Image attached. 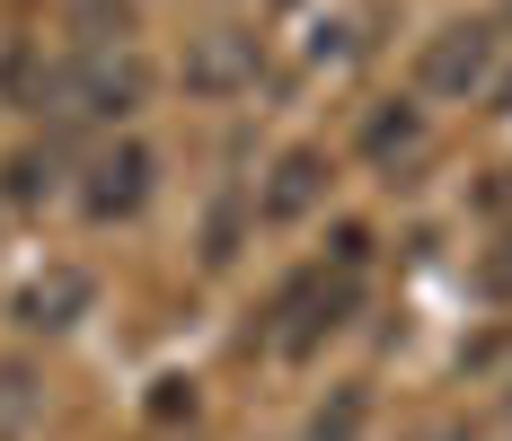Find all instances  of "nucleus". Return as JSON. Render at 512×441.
I'll return each instance as SVG.
<instances>
[{
	"mask_svg": "<svg viewBox=\"0 0 512 441\" xmlns=\"http://www.w3.org/2000/svg\"><path fill=\"white\" fill-rule=\"evenodd\" d=\"M362 247H371V239H362V230H345V239H336V265H309V274H292V283L274 292V309H265L274 327H265V336H274V353H283V362L318 353V344H327V336L362 309Z\"/></svg>",
	"mask_w": 512,
	"mask_h": 441,
	"instance_id": "nucleus-1",
	"label": "nucleus"
},
{
	"mask_svg": "<svg viewBox=\"0 0 512 441\" xmlns=\"http://www.w3.org/2000/svg\"><path fill=\"white\" fill-rule=\"evenodd\" d=\"M495 53H504L495 18H451L442 36H424L415 80H424L433 98H468V89H486V80H495Z\"/></svg>",
	"mask_w": 512,
	"mask_h": 441,
	"instance_id": "nucleus-2",
	"label": "nucleus"
},
{
	"mask_svg": "<svg viewBox=\"0 0 512 441\" xmlns=\"http://www.w3.org/2000/svg\"><path fill=\"white\" fill-rule=\"evenodd\" d=\"M256 71H265V45H256L248 27H204V36H186V62H177L186 98H204V106L256 89Z\"/></svg>",
	"mask_w": 512,
	"mask_h": 441,
	"instance_id": "nucleus-3",
	"label": "nucleus"
},
{
	"mask_svg": "<svg viewBox=\"0 0 512 441\" xmlns=\"http://www.w3.org/2000/svg\"><path fill=\"white\" fill-rule=\"evenodd\" d=\"M89 309H98V274H89V265H45V274H27L18 300H9V318H18L27 336H71Z\"/></svg>",
	"mask_w": 512,
	"mask_h": 441,
	"instance_id": "nucleus-4",
	"label": "nucleus"
},
{
	"mask_svg": "<svg viewBox=\"0 0 512 441\" xmlns=\"http://www.w3.org/2000/svg\"><path fill=\"white\" fill-rule=\"evenodd\" d=\"M151 186H159V159L142 142H115V150H98V168H89V186H80V212H89V221H133V212L151 203Z\"/></svg>",
	"mask_w": 512,
	"mask_h": 441,
	"instance_id": "nucleus-5",
	"label": "nucleus"
},
{
	"mask_svg": "<svg viewBox=\"0 0 512 441\" xmlns=\"http://www.w3.org/2000/svg\"><path fill=\"white\" fill-rule=\"evenodd\" d=\"M327 177H336V168H327V150H283V159H274V168H265V186H256V221H265V230H292V221H309V212H318V203H327Z\"/></svg>",
	"mask_w": 512,
	"mask_h": 441,
	"instance_id": "nucleus-6",
	"label": "nucleus"
},
{
	"mask_svg": "<svg viewBox=\"0 0 512 441\" xmlns=\"http://www.w3.org/2000/svg\"><path fill=\"white\" fill-rule=\"evenodd\" d=\"M0 89H9V106H71V89H80V62L71 53H36V45H18L9 62H0Z\"/></svg>",
	"mask_w": 512,
	"mask_h": 441,
	"instance_id": "nucleus-7",
	"label": "nucleus"
},
{
	"mask_svg": "<svg viewBox=\"0 0 512 441\" xmlns=\"http://www.w3.org/2000/svg\"><path fill=\"white\" fill-rule=\"evenodd\" d=\"M142 89H151V71H142L133 53H98V62H80L71 106H80V115H133V106H142Z\"/></svg>",
	"mask_w": 512,
	"mask_h": 441,
	"instance_id": "nucleus-8",
	"label": "nucleus"
},
{
	"mask_svg": "<svg viewBox=\"0 0 512 441\" xmlns=\"http://www.w3.org/2000/svg\"><path fill=\"white\" fill-rule=\"evenodd\" d=\"M362 433H371V389L362 380H336L301 424V441H362Z\"/></svg>",
	"mask_w": 512,
	"mask_h": 441,
	"instance_id": "nucleus-9",
	"label": "nucleus"
},
{
	"mask_svg": "<svg viewBox=\"0 0 512 441\" xmlns=\"http://www.w3.org/2000/svg\"><path fill=\"white\" fill-rule=\"evenodd\" d=\"M53 168H62V159H53V142H45V150H9V168H0V195L18 203V212H36V203L62 186Z\"/></svg>",
	"mask_w": 512,
	"mask_h": 441,
	"instance_id": "nucleus-10",
	"label": "nucleus"
},
{
	"mask_svg": "<svg viewBox=\"0 0 512 441\" xmlns=\"http://www.w3.org/2000/svg\"><path fill=\"white\" fill-rule=\"evenodd\" d=\"M415 142H424V115H415L407 98H389L371 124H362V150H371V159H407Z\"/></svg>",
	"mask_w": 512,
	"mask_h": 441,
	"instance_id": "nucleus-11",
	"label": "nucleus"
},
{
	"mask_svg": "<svg viewBox=\"0 0 512 441\" xmlns=\"http://www.w3.org/2000/svg\"><path fill=\"white\" fill-rule=\"evenodd\" d=\"M36 424V380L18 362H0V433H27Z\"/></svg>",
	"mask_w": 512,
	"mask_h": 441,
	"instance_id": "nucleus-12",
	"label": "nucleus"
},
{
	"mask_svg": "<svg viewBox=\"0 0 512 441\" xmlns=\"http://www.w3.org/2000/svg\"><path fill=\"white\" fill-rule=\"evenodd\" d=\"M477 274H486V292H495V300H512V230L495 239V256H486Z\"/></svg>",
	"mask_w": 512,
	"mask_h": 441,
	"instance_id": "nucleus-13",
	"label": "nucleus"
},
{
	"mask_svg": "<svg viewBox=\"0 0 512 441\" xmlns=\"http://www.w3.org/2000/svg\"><path fill=\"white\" fill-rule=\"evenodd\" d=\"M442 441H477V433H468V424H451V433H442Z\"/></svg>",
	"mask_w": 512,
	"mask_h": 441,
	"instance_id": "nucleus-14",
	"label": "nucleus"
}]
</instances>
